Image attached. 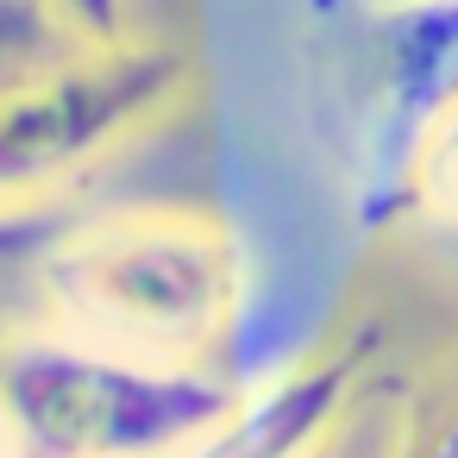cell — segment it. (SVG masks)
Here are the masks:
<instances>
[{
	"label": "cell",
	"mask_w": 458,
	"mask_h": 458,
	"mask_svg": "<svg viewBox=\"0 0 458 458\" xmlns=\"http://www.w3.org/2000/svg\"><path fill=\"white\" fill-rule=\"evenodd\" d=\"M45 7L82 38H126V0H45Z\"/></svg>",
	"instance_id": "5"
},
{
	"label": "cell",
	"mask_w": 458,
	"mask_h": 458,
	"mask_svg": "<svg viewBox=\"0 0 458 458\" xmlns=\"http://www.w3.org/2000/svg\"><path fill=\"white\" fill-rule=\"evenodd\" d=\"M420 458H458V414H452V420L439 427V439H433V445H427Z\"/></svg>",
	"instance_id": "6"
},
{
	"label": "cell",
	"mask_w": 458,
	"mask_h": 458,
	"mask_svg": "<svg viewBox=\"0 0 458 458\" xmlns=\"http://www.w3.org/2000/svg\"><path fill=\"white\" fill-rule=\"evenodd\" d=\"M370 364H377L370 333L333 339V345L283 364L276 377L245 383L239 402L182 458H314L352 427Z\"/></svg>",
	"instance_id": "4"
},
{
	"label": "cell",
	"mask_w": 458,
	"mask_h": 458,
	"mask_svg": "<svg viewBox=\"0 0 458 458\" xmlns=\"http://www.w3.org/2000/svg\"><path fill=\"white\" fill-rule=\"evenodd\" d=\"M239 389L220 364H151L51 327L0 333L7 458H182Z\"/></svg>",
	"instance_id": "2"
},
{
	"label": "cell",
	"mask_w": 458,
	"mask_h": 458,
	"mask_svg": "<svg viewBox=\"0 0 458 458\" xmlns=\"http://www.w3.org/2000/svg\"><path fill=\"white\" fill-rule=\"evenodd\" d=\"M339 101L352 208L383 226L414 201L427 151L458 114V0H377L352 32Z\"/></svg>",
	"instance_id": "3"
},
{
	"label": "cell",
	"mask_w": 458,
	"mask_h": 458,
	"mask_svg": "<svg viewBox=\"0 0 458 458\" xmlns=\"http://www.w3.org/2000/svg\"><path fill=\"white\" fill-rule=\"evenodd\" d=\"M0 458H7V439H0Z\"/></svg>",
	"instance_id": "8"
},
{
	"label": "cell",
	"mask_w": 458,
	"mask_h": 458,
	"mask_svg": "<svg viewBox=\"0 0 458 458\" xmlns=\"http://www.w3.org/2000/svg\"><path fill=\"white\" fill-rule=\"evenodd\" d=\"M32 289L64 339L201 370L226 352L245 270L214 214L114 208L70 214V226L32 258Z\"/></svg>",
	"instance_id": "1"
},
{
	"label": "cell",
	"mask_w": 458,
	"mask_h": 458,
	"mask_svg": "<svg viewBox=\"0 0 458 458\" xmlns=\"http://www.w3.org/2000/svg\"><path fill=\"white\" fill-rule=\"evenodd\" d=\"M314 458H345V433H339V439H333L327 452H314Z\"/></svg>",
	"instance_id": "7"
}]
</instances>
